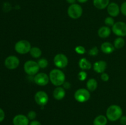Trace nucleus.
I'll return each mask as SVG.
<instances>
[{
    "label": "nucleus",
    "mask_w": 126,
    "mask_h": 125,
    "mask_svg": "<svg viewBox=\"0 0 126 125\" xmlns=\"http://www.w3.org/2000/svg\"><path fill=\"white\" fill-rule=\"evenodd\" d=\"M49 79L54 85L60 87L63 85L65 81V75L61 70L54 69L50 72Z\"/></svg>",
    "instance_id": "f257e3e1"
},
{
    "label": "nucleus",
    "mask_w": 126,
    "mask_h": 125,
    "mask_svg": "<svg viewBox=\"0 0 126 125\" xmlns=\"http://www.w3.org/2000/svg\"><path fill=\"white\" fill-rule=\"evenodd\" d=\"M123 116V110L118 105H111L107 109L106 116L111 121H116Z\"/></svg>",
    "instance_id": "f03ea898"
},
{
    "label": "nucleus",
    "mask_w": 126,
    "mask_h": 125,
    "mask_svg": "<svg viewBox=\"0 0 126 125\" xmlns=\"http://www.w3.org/2000/svg\"><path fill=\"white\" fill-rule=\"evenodd\" d=\"M39 66L38 62L33 60H28L26 61L23 66V69L26 73L29 75H34L38 74L39 70Z\"/></svg>",
    "instance_id": "7ed1b4c3"
},
{
    "label": "nucleus",
    "mask_w": 126,
    "mask_h": 125,
    "mask_svg": "<svg viewBox=\"0 0 126 125\" xmlns=\"http://www.w3.org/2000/svg\"><path fill=\"white\" fill-rule=\"evenodd\" d=\"M32 46L29 41L27 40H21L17 42L15 45V50L18 53L21 55L28 53L30 52Z\"/></svg>",
    "instance_id": "20e7f679"
},
{
    "label": "nucleus",
    "mask_w": 126,
    "mask_h": 125,
    "mask_svg": "<svg viewBox=\"0 0 126 125\" xmlns=\"http://www.w3.org/2000/svg\"><path fill=\"white\" fill-rule=\"evenodd\" d=\"M68 14L70 18L73 19H78L80 18L82 14V7L78 4L75 3L71 4L68 9Z\"/></svg>",
    "instance_id": "39448f33"
},
{
    "label": "nucleus",
    "mask_w": 126,
    "mask_h": 125,
    "mask_svg": "<svg viewBox=\"0 0 126 125\" xmlns=\"http://www.w3.org/2000/svg\"><path fill=\"white\" fill-rule=\"evenodd\" d=\"M75 99L81 103L86 102L91 97V94L88 89L85 88H80L76 91L75 93Z\"/></svg>",
    "instance_id": "423d86ee"
},
{
    "label": "nucleus",
    "mask_w": 126,
    "mask_h": 125,
    "mask_svg": "<svg viewBox=\"0 0 126 125\" xmlns=\"http://www.w3.org/2000/svg\"><path fill=\"white\" fill-rule=\"evenodd\" d=\"M112 28L113 33L119 37L126 36V23L123 22H118L114 24Z\"/></svg>",
    "instance_id": "0eeeda50"
},
{
    "label": "nucleus",
    "mask_w": 126,
    "mask_h": 125,
    "mask_svg": "<svg viewBox=\"0 0 126 125\" xmlns=\"http://www.w3.org/2000/svg\"><path fill=\"white\" fill-rule=\"evenodd\" d=\"M54 62L55 66L60 69L65 68L68 64V58L62 53H59L55 56L54 58Z\"/></svg>",
    "instance_id": "6e6552de"
},
{
    "label": "nucleus",
    "mask_w": 126,
    "mask_h": 125,
    "mask_svg": "<svg viewBox=\"0 0 126 125\" xmlns=\"http://www.w3.org/2000/svg\"><path fill=\"white\" fill-rule=\"evenodd\" d=\"M34 100L37 104L40 106H44L49 101V97L45 91H39L34 95Z\"/></svg>",
    "instance_id": "1a4fd4ad"
},
{
    "label": "nucleus",
    "mask_w": 126,
    "mask_h": 125,
    "mask_svg": "<svg viewBox=\"0 0 126 125\" xmlns=\"http://www.w3.org/2000/svg\"><path fill=\"white\" fill-rule=\"evenodd\" d=\"M20 64V60L17 56H8L6 58L4 61V64L5 66L7 67L9 69H15L17 67H18V65Z\"/></svg>",
    "instance_id": "9d476101"
},
{
    "label": "nucleus",
    "mask_w": 126,
    "mask_h": 125,
    "mask_svg": "<svg viewBox=\"0 0 126 125\" xmlns=\"http://www.w3.org/2000/svg\"><path fill=\"white\" fill-rule=\"evenodd\" d=\"M49 77L45 73H38L34 76V83L39 86H45L48 84L49 81Z\"/></svg>",
    "instance_id": "9b49d317"
},
{
    "label": "nucleus",
    "mask_w": 126,
    "mask_h": 125,
    "mask_svg": "<svg viewBox=\"0 0 126 125\" xmlns=\"http://www.w3.org/2000/svg\"><path fill=\"white\" fill-rule=\"evenodd\" d=\"M12 121L14 125H29V119L27 116L22 114L15 116Z\"/></svg>",
    "instance_id": "f8f14e48"
},
{
    "label": "nucleus",
    "mask_w": 126,
    "mask_h": 125,
    "mask_svg": "<svg viewBox=\"0 0 126 125\" xmlns=\"http://www.w3.org/2000/svg\"><path fill=\"white\" fill-rule=\"evenodd\" d=\"M107 11L110 15L114 17L119 15V12H120V8L116 3L111 2V3L109 4L107 7Z\"/></svg>",
    "instance_id": "ddd939ff"
},
{
    "label": "nucleus",
    "mask_w": 126,
    "mask_h": 125,
    "mask_svg": "<svg viewBox=\"0 0 126 125\" xmlns=\"http://www.w3.org/2000/svg\"><path fill=\"white\" fill-rule=\"evenodd\" d=\"M107 64L105 61H96L93 65L94 70L97 73L102 74L105 72L107 68Z\"/></svg>",
    "instance_id": "4468645a"
},
{
    "label": "nucleus",
    "mask_w": 126,
    "mask_h": 125,
    "mask_svg": "<svg viewBox=\"0 0 126 125\" xmlns=\"http://www.w3.org/2000/svg\"><path fill=\"white\" fill-rule=\"evenodd\" d=\"M65 90L63 87H58L54 90L53 96L54 98L57 100H62L65 96Z\"/></svg>",
    "instance_id": "2eb2a0df"
},
{
    "label": "nucleus",
    "mask_w": 126,
    "mask_h": 125,
    "mask_svg": "<svg viewBox=\"0 0 126 125\" xmlns=\"http://www.w3.org/2000/svg\"><path fill=\"white\" fill-rule=\"evenodd\" d=\"M101 50L105 54H110L114 50V47L113 44L108 42H105L101 45Z\"/></svg>",
    "instance_id": "dca6fc26"
},
{
    "label": "nucleus",
    "mask_w": 126,
    "mask_h": 125,
    "mask_svg": "<svg viewBox=\"0 0 126 125\" xmlns=\"http://www.w3.org/2000/svg\"><path fill=\"white\" fill-rule=\"evenodd\" d=\"M94 5L98 9H104L107 8L110 4V0H94Z\"/></svg>",
    "instance_id": "f3484780"
},
{
    "label": "nucleus",
    "mask_w": 126,
    "mask_h": 125,
    "mask_svg": "<svg viewBox=\"0 0 126 125\" xmlns=\"http://www.w3.org/2000/svg\"><path fill=\"white\" fill-rule=\"evenodd\" d=\"M111 29L108 26H102L98 31V35L101 38H107L111 34Z\"/></svg>",
    "instance_id": "a211bd4d"
},
{
    "label": "nucleus",
    "mask_w": 126,
    "mask_h": 125,
    "mask_svg": "<svg viewBox=\"0 0 126 125\" xmlns=\"http://www.w3.org/2000/svg\"><path fill=\"white\" fill-rule=\"evenodd\" d=\"M108 118L104 115H98L94 120V125H107Z\"/></svg>",
    "instance_id": "6ab92c4d"
},
{
    "label": "nucleus",
    "mask_w": 126,
    "mask_h": 125,
    "mask_svg": "<svg viewBox=\"0 0 126 125\" xmlns=\"http://www.w3.org/2000/svg\"><path fill=\"white\" fill-rule=\"evenodd\" d=\"M79 66L82 70L90 69L92 67V64L86 58H81L79 61Z\"/></svg>",
    "instance_id": "aec40b11"
},
{
    "label": "nucleus",
    "mask_w": 126,
    "mask_h": 125,
    "mask_svg": "<svg viewBox=\"0 0 126 125\" xmlns=\"http://www.w3.org/2000/svg\"><path fill=\"white\" fill-rule=\"evenodd\" d=\"M98 86L97 80L94 78H90L88 80L86 83V87H87V89L90 91H94L95 90Z\"/></svg>",
    "instance_id": "412c9836"
},
{
    "label": "nucleus",
    "mask_w": 126,
    "mask_h": 125,
    "mask_svg": "<svg viewBox=\"0 0 126 125\" xmlns=\"http://www.w3.org/2000/svg\"><path fill=\"white\" fill-rule=\"evenodd\" d=\"M30 53L32 57L34 58H38L41 56L42 51L39 48L37 47H33L31 49Z\"/></svg>",
    "instance_id": "4be33fe9"
},
{
    "label": "nucleus",
    "mask_w": 126,
    "mask_h": 125,
    "mask_svg": "<svg viewBox=\"0 0 126 125\" xmlns=\"http://www.w3.org/2000/svg\"><path fill=\"white\" fill-rule=\"evenodd\" d=\"M125 45V40L123 38H116L114 41V47L117 49H120L123 48Z\"/></svg>",
    "instance_id": "5701e85b"
},
{
    "label": "nucleus",
    "mask_w": 126,
    "mask_h": 125,
    "mask_svg": "<svg viewBox=\"0 0 126 125\" xmlns=\"http://www.w3.org/2000/svg\"><path fill=\"white\" fill-rule=\"evenodd\" d=\"M39 67L41 69H45L48 66V61L45 58H41L38 61Z\"/></svg>",
    "instance_id": "b1692460"
},
{
    "label": "nucleus",
    "mask_w": 126,
    "mask_h": 125,
    "mask_svg": "<svg viewBox=\"0 0 126 125\" xmlns=\"http://www.w3.org/2000/svg\"><path fill=\"white\" fill-rule=\"evenodd\" d=\"M105 23L108 26H113L115 23H114V19L112 17H107L105 20Z\"/></svg>",
    "instance_id": "393cba45"
},
{
    "label": "nucleus",
    "mask_w": 126,
    "mask_h": 125,
    "mask_svg": "<svg viewBox=\"0 0 126 125\" xmlns=\"http://www.w3.org/2000/svg\"><path fill=\"white\" fill-rule=\"evenodd\" d=\"M75 51L79 55H84L86 53V49L83 46L79 45L75 48Z\"/></svg>",
    "instance_id": "a878e982"
},
{
    "label": "nucleus",
    "mask_w": 126,
    "mask_h": 125,
    "mask_svg": "<svg viewBox=\"0 0 126 125\" xmlns=\"http://www.w3.org/2000/svg\"><path fill=\"white\" fill-rule=\"evenodd\" d=\"M87 73H86L85 71H82L78 74V79L79 80L84 81L86 79V78H87Z\"/></svg>",
    "instance_id": "bb28decb"
},
{
    "label": "nucleus",
    "mask_w": 126,
    "mask_h": 125,
    "mask_svg": "<svg viewBox=\"0 0 126 125\" xmlns=\"http://www.w3.org/2000/svg\"><path fill=\"white\" fill-rule=\"evenodd\" d=\"M98 53V49L97 48V47L95 46L94 47H92L91 50H89V54L91 56H96L97 54Z\"/></svg>",
    "instance_id": "cd10ccee"
},
{
    "label": "nucleus",
    "mask_w": 126,
    "mask_h": 125,
    "mask_svg": "<svg viewBox=\"0 0 126 125\" xmlns=\"http://www.w3.org/2000/svg\"><path fill=\"white\" fill-rule=\"evenodd\" d=\"M27 117H28L29 120H34L36 118V113L34 111H33V110L30 111L28 113V114H27Z\"/></svg>",
    "instance_id": "c85d7f7f"
},
{
    "label": "nucleus",
    "mask_w": 126,
    "mask_h": 125,
    "mask_svg": "<svg viewBox=\"0 0 126 125\" xmlns=\"http://www.w3.org/2000/svg\"><path fill=\"white\" fill-rule=\"evenodd\" d=\"M120 11L121 12V13H123L124 15L126 16V2H123L121 4V6Z\"/></svg>",
    "instance_id": "c756f323"
},
{
    "label": "nucleus",
    "mask_w": 126,
    "mask_h": 125,
    "mask_svg": "<svg viewBox=\"0 0 126 125\" xmlns=\"http://www.w3.org/2000/svg\"><path fill=\"white\" fill-rule=\"evenodd\" d=\"M109 78V75H108L107 73H104V72H103V73H102V74H101V79L103 81H104V82H107V81H108Z\"/></svg>",
    "instance_id": "7c9ffc66"
},
{
    "label": "nucleus",
    "mask_w": 126,
    "mask_h": 125,
    "mask_svg": "<svg viewBox=\"0 0 126 125\" xmlns=\"http://www.w3.org/2000/svg\"><path fill=\"white\" fill-rule=\"evenodd\" d=\"M5 118V113L4 110L0 108V123L2 122Z\"/></svg>",
    "instance_id": "2f4dec72"
},
{
    "label": "nucleus",
    "mask_w": 126,
    "mask_h": 125,
    "mask_svg": "<svg viewBox=\"0 0 126 125\" xmlns=\"http://www.w3.org/2000/svg\"><path fill=\"white\" fill-rule=\"evenodd\" d=\"M119 121L122 125H126V116H122L119 119Z\"/></svg>",
    "instance_id": "473e14b6"
},
{
    "label": "nucleus",
    "mask_w": 126,
    "mask_h": 125,
    "mask_svg": "<svg viewBox=\"0 0 126 125\" xmlns=\"http://www.w3.org/2000/svg\"><path fill=\"white\" fill-rule=\"evenodd\" d=\"M63 87L64 89H69L71 87V84H70V82H65L63 84Z\"/></svg>",
    "instance_id": "72a5a7b5"
},
{
    "label": "nucleus",
    "mask_w": 126,
    "mask_h": 125,
    "mask_svg": "<svg viewBox=\"0 0 126 125\" xmlns=\"http://www.w3.org/2000/svg\"><path fill=\"white\" fill-rule=\"evenodd\" d=\"M29 125H42L39 121H36V120H33L30 123Z\"/></svg>",
    "instance_id": "f704fd0d"
},
{
    "label": "nucleus",
    "mask_w": 126,
    "mask_h": 125,
    "mask_svg": "<svg viewBox=\"0 0 126 125\" xmlns=\"http://www.w3.org/2000/svg\"><path fill=\"white\" fill-rule=\"evenodd\" d=\"M68 3L71 4H75V2H76V0H66Z\"/></svg>",
    "instance_id": "c9c22d12"
},
{
    "label": "nucleus",
    "mask_w": 126,
    "mask_h": 125,
    "mask_svg": "<svg viewBox=\"0 0 126 125\" xmlns=\"http://www.w3.org/2000/svg\"><path fill=\"white\" fill-rule=\"evenodd\" d=\"M79 2H81V3H84V2H87L88 0H77Z\"/></svg>",
    "instance_id": "e433bc0d"
}]
</instances>
